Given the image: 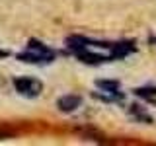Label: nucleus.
Returning a JSON list of instances; mask_svg holds the SVG:
<instances>
[{
    "label": "nucleus",
    "mask_w": 156,
    "mask_h": 146,
    "mask_svg": "<svg viewBox=\"0 0 156 146\" xmlns=\"http://www.w3.org/2000/svg\"><path fill=\"white\" fill-rule=\"evenodd\" d=\"M68 51L76 58L88 64H100V62H109L115 58H123L133 51V43H107V41H96L80 35H72L65 41Z\"/></svg>",
    "instance_id": "f257e3e1"
},
{
    "label": "nucleus",
    "mask_w": 156,
    "mask_h": 146,
    "mask_svg": "<svg viewBox=\"0 0 156 146\" xmlns=\"http://www.w3.org/2000/svg\"><path fill=\"white\" fill-rule=\"evenodd\" d=\"M18 61L29 62V64H49V62L55 61V51L51 47H47L45 43L37 41V39H31L27 43L26 51L18 55Z\"/></svg>",
    "instance_id": "f03ea898"
},
{
    "label": "nucleus",
    "mask_w": 156,
    "mask_h": 146,
    "mask_svg": "<svg viewBox=\"0 0 156 146\" xmlns=\"http://www.w3.org/2000/svg\"><path fill=\"white\" fill-rule=\"evenodd\" d=\"M14 90L18 92L20 96L23 97H37L41 96L43 92V82L37 80V78H31V76H20V78H14Z\"/></svg>",
    "instance_id": "7ed1b4c3"
},
{
    "label": "nucleus",
    "mask_w": 156,
    "mask_h": 146,
    "mask_svg": "<svg viewBox=\"0 0 156 146\" xmlns=\"http://www.w3.org/2000/svg\"><path fill=\"white\" fill-rule=\"evenodd\" d=\"M80 105H82V97L74 96V94H66V96H62V97L57 99V107H58L61 113H72V111H76Z\"/></svg>",
    "instance_id": "20e7f679"
},
{
    "label": "nucleus",
    "mask_w": 156,
    "mask_h": 146,
    "mask_svg": "<svg viewBox=\"0 0 156 146\" xmlns=\"http://www.w3.org/2000/svg\"><path fill=\"white\" fill-rule=\"evenodd\" d=\"M96 86L100 88L101 92L109 94L113 97V101H119L121 97H123V94L119 92V82H115V80H100V82H96Z\"/></svg>",
    "instance_id": "39448f33"
},
{
    "label": "nucleus",
    "mask_w": 156,
    "mask_h": 146,
    "mask_svg": "<svg viewBox=\"0 0 156 146\" xmlns=\"http://www.w3.org/2000/svg\"><path fill=\"white\" fill-rule=\"evenodd\" d=\"M135 94L143 96V97H152V96H156V88H136Z\"/></svg>",
    "instance_id": "423d86ee"
},
{
    "label": "nucleus",
    "mask_w": 156,
    "mask_h": 146,
    "mask_svg": "<svg viewBox=\"0 0 156 146\" xmlns=\"http://www.w3.org/2000/svg\"><path fill=\"white\" fill-rule=\"evenodd\" d=\"M6 136H8L6 133H0V138H6Z\"/></svg>",
    "instance_id": "0eeeda50"
}]
</instances>
